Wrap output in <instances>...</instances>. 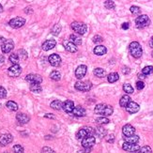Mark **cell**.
Segmentation results:
<instances>
[{"label":"cell","mask_w":153,"mask_h":153,"mask_svg":"<svg viewBox=\"0 0 153 153\" xmlns=\"http://www.w3.org/2000/svg\"><path fill=\"white\" fill-rule=\"evenodd\" d=\"M129 51L134 58H140L143 54V49H142L140 43L137 41H133L130 43Z\"/></svg>","instance_id":"1"},{"label":"cell","mask_w":153,"mask_h":153,"mask_svg":"<svg viewBox=\"0 0 153 153\" xmlns=\"http://www.w3.org/2000/svg\"><path fill=\"white\" fill-rule=\"evenodd\" d=\"M72 29L79 35H85L87 31V26L86 24L82 23V22H73L70 25Z\"/></svg>","instance_id":"2"},{"label":"cell","mask_w":153,"mask_h":153,"mask_svg":"<svg viewBox=\"0 0 153 153\" xmlns=\"http://www.w3.org/2000/svg\"><path fill=\"white\" fill-rule=\"evenodd\" d=\"M95 133L94 129L91 127H84L80 129L77 133H76V137L77 139H84L86 137H88V136H93Z\"/></svg>","instance_id":"3"},{"label":"cell","mask_w":153,"mask_h":153,"mask_svg":"<svg viewBox=\"0 0 153 153\" xmlns=\"http://www.w3.org/2000/svg\"><path fill=\"white\" fill-rule=\"evenodd\" d=\"M135 25L138 28H143V27H146L150 25V19L146 14L140 15L135 19Z\"/></svg>","instance_id":"4"},{"label":"cell","mask_w":153,"mask_h":153,"mask_svg":"<svg viewBox=\"0 0 153 153\" xmlns=\"http://www.w3.org/2000/svg\"><path fill=\"white\" fill-rule=\"evenodd\" d=\"M91 86H92V84L90 83L89 81H87V82H83V81H77L75 83L74 85V87H75V89L76 90H78V91H89L90 88H91Z\"/></svg>","instance_id":"5"},{"label":"cell","mask_w":153,"mask_h":153,"mask_svg":"<svg viewBox=\"0 0 153 153\" xmlns=\"http://www.w3.org/2000/svg\"><path fill=\"white\" fill-rule=\"evenodd\" d=\"M96 143V139L94 136H88L84 139H82V146L84 149H86V151H90L92 146Z\"/></svg>","instance_id":"6"},{"label":"cell","mask_w":153,"mask_h":153,"mask_svg":"<svg viewBox=\"0 0 153 153\" xmlns=\"http://www.w3.org/2000/svg\"><path fill=\"white\" fill-rule=\"evenodd\" d=\"M25 24V19L22 17H15L9 22V26H12V28H20V27L24 26Z\"/></svg>","instance_id":"7"},{"label":"cell","mask_w":153,"mask_h":153,"mask_svg":"<svg viewBox=\"0 0 153 153\" xmlns=\"http://www.w3.org/2000/svg\"><path fill=\"white\" fill-rule=\"evenodd\" d=\"M22 73V68L20 65H12V67H9L8 70V74L10 77H18Z\"/></svg>","instance_id":"8"},{"label":"cell","mask_w":153,"mask_h":153,"mask_svg":"<svg viewBox=\"0 0 153 153\" xmlns=\"http://www.w3.org/2000/svg\"><path fill=\"white\" fill-rule=\"evenodd\" d=\"M13 141V136L10 133H4L0 135V146H6Z\"/></svg>","instance_id":"9"},{"label":"cell","mask_w":153,"mask_h":153,"mask_svg":"<svg viewBox=\"0 0 153 153\" xmlns=\"http://www.w3.org/2000/svg\"><path fill=\"white\" fill-rule=\"evenodd\" d=\"M14 48V43L12 40H6L2 46H1V50L4 54H9V52H12Z\"/></svg>","instance_id":"10"},{"label":"cell","mask_w":153,"mask_h":153,"mask_svg":"<svg viewBox=\"0 0 153 153\" xmlns=\"http://www.w3.org/2000/svg\"><path fill=\"white\" fill-rule=\"evenodd\" d=\"M122 133L124 134L125 137H128V136L134 135L135 133V128L131 124H126L122 127Z\"/></svg>","instance_id":"11"},{"label":"cell","mask_w":153,"mask_h":153,"mask_svg":"<svg viewBox=\"0 0 153 153\" xmlns=\"http://www.w3.org/2000/svg\"><path fill=\"white\" fill-rule=\"evenodd\" d=\"M87 72V67L86 65H80L77 67V69L75 70V76L77 79H82L85 77V75L86 74Z\"/></svg>","instance_id":"12"},{"label":"cell","mask_w":153,"mask_h":153,"mask_svg":"<svg viewBox=\"0 0 153 153\" xmlns=\"http://www.w3.org/2000/svg\"><path fill=\"white\" fill-rule=\"evenodd\" d=\"M48 60H49V63L54 67H58L60 63H61V57H60L57 54H52L51 56H49Z\"/></svg>","instance_id":"13"},{"label":"cell","mask_w":153,"mask_h":153,"mask_svg":"<svg viewBox=\"0 0 153 153\" xmlns=\"http://www.w3.org/2000/svg\"><path fill=\"white\" fill-rule=\"evenodd\" d=\"M74 107H75L74 102L73 101H70V100H67V101H65L64 102H62V109L68 114H72Z\"/></svg>","instance_id":"14"},{"label":"cell","mask_w":153,"mask_h":153,"mask_svg":"<svg viewBox=\"0 0 153 153\" xmlns=\"http://www.w3.org/2000/svg\"><path fill=\"white\" fill-rule=\"evenodd\" d=\"M25 80L27 82H30V83H38L41 84L42 82V77L40 74H35V73H30L28 75H26Z\"/></svg>","instance_id":"15"},{"label":"cell","mask_w":153,"mask_h":153,"mask_svg":"<svg viewBox=\"0 0 153 153\" xmlns=\"http://www.w3.org/2000/svg\"><path fill=\"white\" fill-rule=\"evenodd\" d=\"M86 109H85L83 106H80V105L74 107L73 111L72 112V115H73V116H74V117H83L86 116Z\"/></svg>","instance_id":"16"},{"label":"cell","mask_w":153,"mask_h":153,"mask_svg":"<svg viewBox=\"0 0 153 153\" xmlns=\"http://www.w3.org/2000/svg\"><path fill=\"white\" fill-rule=\"evenodd\" d=\"M140 106L138 103H136L135 102H131L129 104L126 106V110L130 114H135L139 111Z\"/></svg>","instance_id":"17"},{"label":"cell","mask_w":153,"mask_h":153,"mask_svg":"<svg viewBox=\"0 0 153 153\" xmlns=\"http://www.w3.org/2000/svg\"><path fill=\"white\" fill-rule=\"evenodd\" d=\"M56 45H57V41L54 40H47L42 43L41 48L42 50L44 51H49V50H52L53 48H54Z\"/></svg>","instance_id":"18"},{"label":"cell","mask_w":153,"mask_h":153,"mask_svg":"<svg viewBox=\"0 0 153 153\" xmlns=\"http://www.w3.org/2000/svg\"><path fill=\"white\" fill-rule=\"evenodd\" d=\"M122 149L125 151H128V152H135L137 151L138 149H140V146L138 145H133V144H129V143H125L122 145Z\"/></svg>","instance_id":"19"},{"label":"cell","mask_w":153,"mask_h":153,"mask_svg":"<svg viewBox=\"0 0 153 153\" xmlns=\"http://www.w3.org/2000/svg\"><path fill=\"white\" fill-rule=\"evenodd\" d=\"M16 119H17V121H18L21 125H24V124H26V123L29 122L30 117H29V116H27L26 114H24V113H18L17 116H16Z\"/></svg>","instance_id":"20"},{"label":"cell","mask_w":153,"mask_h":153,"mask_svg":"<svg viewBox=\"0 0 153 153\" xmlns=\"http://www.w3.org/2000/svg\"><path fill=\"white\" fill-rule=\"evenodd\" d=\"M64 46H65V49L70 52V53H76L77 52V46H76L75 44H73V43L72 41H66L64 43Z\"/></svg>","instance_id":"21"},{"label":"cell","mask_w":153,"mask_h":153,"mask_svg":"<svg viewBox=\"0 0 153 153\" xmlns=\"http://www.w3.org/2000/svg\"><path fill=\"white\" fill-rule=\"evenodd\" d=\"M94 54L97 56H103L107 53V48L103 45H98L94 48Z\"/></svg>","instance_id":"22"},{"label":"cell","mask_w":153,"mask_h":153,"mask_svg":"<svg viewBox=\"0 0 153 153\" xmlns=\"http://www.w3.org/2000/svg\"><path fill=\"white\" fill-rule=\"evenodd\" d=\"M125 142L129 144H133V145H137L138 142L140 140L139 136L138 135H132V136H128V137H125Z\"/></svg>","instance_id":"23"},{"label":"cell","mask_w":153,"mask_h":153,"mask_svg":"<svg viewBox=\"0 0 153 153\" xmlns=\"http://www.w3.org/2000/svg\"><path fill=\"white\" fill-rule=\"evenodd\" d=\"M131 102H132V101H131L130 96L129 95H124V96H122L121 98H120V100H119V105L121 106V107L126 108V106L129 104Z\"/></svg>","instance_id":"24"},{"label":"cell","mask_w":153,"mask_h":153,"mask_svg":"<svg viewBox=\"0 0 153 153\" xmlns=\"http://www.w3.org/2000/svg\"><path fill=\"white\" fill-rule=\"evenodd\" d=\"M94 132H95V133L97 134L98 137H100V138L105 137V135H106V133H107L106 130H105L104 128H102V126H99V127H97L96 129H94Z\"/></svg>","instance_id":"25"},{"label":"cell","mask_w":153,"mask_h":153,"mask_svg":"<svg viewBox=\"0 0 153 153\" xmlns=\"http://www.w3.org/2000/svg\"><path fill=\"white\" fill-rule=\"evenodd\" d=\"M70 41H72L73 44H75L76 46L77 45H81L82 44V39L80 38L79 35H76V34H72L70 36Z\"/></svg>","instance_id":"26"},{"label":"cell","mask_w":153,"mask_h":153,"mask_svg":"<svg viewBox=\"0 0 153 153\" xmlns=\"http://www.w3.org/2000/svg\"><path fill=\"white\" fill-rule=\"evenodd\" d=\"M29 88H30V90L32 92H34V93H41V92L42 91L41 84H38V83H32V84H30Z\"/></svg>","instance_id":"27"},{"label":"cell","mask_w":153,"mask_h":153,"mask_svg":"<svg viewBox=\"0 0 153 153\" xmlns=\"http://www.w3.org/2000/svg\"><path fill=\"white\" fill-rule=\"evenodd\" d=\"M119 79V75L117 73H111L110 74H108L107 76V80L109 83H116L117 81H118Z\"/></svg>","instance_id":"28"},{"label":"cell","mask_w":153,"mask_h":153,"mask_svg":"<svg viewBox=\"0 0 153 153\" xmlns=\"http://www.w3.org/2000/svg\"><path fill=\"white\" fill-rule=\"evenodd\" d=\"M94 75L99 78H103L106 76V72L105 70H103L102 68H96L94 70Z\"/></svg>","instance_id":"29"},{"label":"cell","mask_w":153,"mask_h":153,"mask_svg":"<svg viewBox=\"0 0 153 153\" xmlns=\"http://www.w3.org/2000/svg\"><path fill=\"white\" fill-rule=\"evenodd\" d=\"M6 106H7L8 109H9L10 111L16 112V111L18 110V104L15 102H13V101H9L6 103Z\"/></svg>","instance_id":"30"},{"label":"cell","mask_w":153,"mask_h":153,"mask_svg":"<svg viewBox=\"0 0 153 153\" xmlns=\"http://www.w3.org/2000/svg\"><path fill=\"white\" fill-rule=\"evenodd\" d=\"M50 106L54 110H60V109H62V102L59 100H54L51 102Z\"/></svg>","instance_id":"31"},{"label":"cell","mask_w":153,"mask_h":153,"mask_svg":"<svg viewBox=\"0 0 153 153\" xmlns=\"http://www.w3.org/2000/svg\"><path fill=\"white\" fill-rule=\"evenodd\" d=\"M113 112H114V108H113V106H111V105H107L106 104V106H105V108H104V110H103V112H102V116H103V117H109V116H111V115L113 114Z\"/></svg>","instance_id":"32"},{"label":"cell","mask_w":153,"mask_h":153,"mask_svg":"<svg viewBox=\"0 0 153 153\" xmlns=\"http://www.w3.org/2000/svg\"><path fill=\"white\" fill-rule=\"evenodd\" d=\"M106 104H104V103H100V104H97L95 106V109H94V112L95 114H98V115H102L103 110H104Z\"/></svg>","instance_id":"33"},{"label":"cell","mask_w":153,"mask_h":153,"mask_svg":"<svg viewBox=\"0 0 153 153\" xmlns=\"http://www.w3.org/2000/svg\"><path fill=\"white\" fill-rule=\"evenodd\" d=\"M9 61L12 62L13 65H17L18 62H19V60H20V57L18 56V54H12L9 56Z\"/></svg>","instance_id":"34"},{"label":"cell","mask_w":153,"mask_h":153,"mask_svg":"<svg viewBox=\"0 0 153 153\" xmlns=\"http://www.w3.org/2000/svg\"><path fill=\"white\" fill-rule=\"evenodd\" d=\"M50 78L54 81H59L60 78H61V74L57 70H53L50 73Z\"/></svg>","instance_id":"35"},{"label":"cell","mask_w":153,"mask_h":153,"mask_svg":"<svg viewBox=\"0 0 153 153\" xmlns=\"http://www.w3.org/2000/svg\"><path fill=\"white\" fill-rule=\"evenodd\" d=\"M133 153H152V149L149 146H145L140 147V149Z\"/></svg>","instance_id":"36"},{"label":"cell","mask_w":153,"mask_h":153,"mask_svg":"<svg viewBox=\"0 0 153 153\" xmlns=\"http://www.w3.org/2000/svg\"><path fill=\"white\" fill-rule=\"evenodd\" d=\"M110 122L109 118L105 117H99L96 119V123L99 124V125H103V124H108Z\"/></svg>","instance_id":"37"},{"label":"cell","mask_w":153,"mask_h":153,"mask_svg":"<svg viewBox=\"0 0 153 153\" xmlns=\"http://www.w3.org/2000/svg\"><path fill=\"white\" fill-rule=\"evenodd\" d=\"M123 90L125 91V93L127 94H133V87L132 86V85L130 84H124L123 85Z\"/></svg>","instance_id":"38"},{"label":"cell","mask_w":153,"mask_h":153,"mask_svg":"<svg viewBox=\"0 0 153 153\" xmlns=\"http://www.w3.org/2000/svg\"><path fill=\"white\" fill-rule=\"evenodd\" d=\"M142 73H143L144 75L147 76V75H149L153 73V66H146L145 67L143 70H142Z\"/></svg>","instance_id":"39"},{"label":"cell","mask_w":153,"mask_h":153,"mask_svg":"<svg viewBox=\"0 0 153 153\" xmlns=\"http://www.w3.org/2000/svg\"><path fill=\"white\" fill-rule=\"evenodd\" d=\"M60 31H61V26H60L59 25H56L54 27H53V29H52V33L54 35V36H57L59 33H60Z\"/></svg>","instance_id":"40"},{"label":"cell","mask_w":153,"mask_h":153,"mask_svg":"<svg viewBox=\"0 0 153 153\" xmlns=\"http://www.w3.org/2000/svg\"><path fill=\"white\" fill-rule=\"evenodd\" d=\"M104 6L108 9H115V6H116V5H115V2L114 1H110V0H107V1L104 2Z\"/></svg>","instance_id":"41"},{"label":"cell","mask_w":153,"mask_h":153,"mask_svg":"<svg viewBox=\"0 0 153 153\" xmlns=\"http://www.w3.org/2000/svg\"><path fill=\"white\" fill-rule=\"evenodd\" d=\"M13 152L14 153H24V147L21 145H15L13 146Z\"/></svg>","instance_id":"42"},{"label":"cell","mask_w":153,"mask_h":153,"mask_svg":"<svg viewBox=\"0 0 153 153\" xmlns=\"http://www.w3.org/2000/svg\"><path fill=\"white\" fill-rule=\"evenodd\" d=\"M130 10L133 14H139L141 12V9L137 6H132L130 8Z\"/></svg>","instance_id":"43"},{"label":"cell","mask_w":153,"mask_h":153,"mask_svg":"<svg viewBox=\"0 0 153 153\" xmlns=\"http://www.w3.org/2000/svg\"><path fill=\"white\" fill-rule=\"evenodd\" d=\"M7 97V90L5 87L0 86V99H5Z\"/></svg>","instance_id":"44"},{"label":"cell","mask_w":153,"mask_h":153,"mask_svg":"<svg viewBox=\"0 0 153 153\" xmlns=\"http://www.w3.org/2000/svg\"><path fill=\"white\" fill-rule=\"evenodd\" d=\"M92 41H93L94 43H101V42L103 41V39H102V37H101L100 35H96V36L93 37Z\"/></svg>","instance_id":"45"},{"label":"cell","mask_w":153,"mask_h":153,"mask_svg":"<svg viewBox=\"0 0 153 153\" xmlns=\"http://www.w3.org/2000/svg\"><path fill=\"white\" fill-rule=\"evenodd\" d=\"M145 87V83L143 81H138L136 82V88L138 90H142Z\"/></svg>","instance_id":"46"},{"label":"cell","mask_w":153,"mask_h":153,"mask_svg":"<svg viewBox=\"0 0 153 153\" xmlns=\"http://www.w3.org/2000/svg\"><path fill=\"white\" fill-rule=\"evenodd\" d=\"M19 57H21L23 59H26V57H27V53L25 51V50H23V49H21V50H19Z\"/></svg>","instance_id":"47"},{"label":"cell","mask_w":153,"mask_h":153,"mask_svg":"<svg viewBox=\"0 0 153 153\" xmlns=\"http://www.w3.org/2000/svg\"><path fill=\"white\" fill-rule=\"evenodd\" d=\"M41 153H56L52 149H50L49 146H44L41 150Z\"/></svg>","instance_id":"48"},{"label":"cell","mask_w":153,"mask_h":153,"mask_svg":"<svg viewBox=\"0 0 153 153\" xmlns=\"http://www.w3.org/2000/svg\"><path fill=\"white\" fill-rule=\"evenodd\" d=\"M106 141L108 142V143H114V142H115V135L110 134L108 136V138L106 139Z\"/></svg>","instance_id":"49"},{"label":"cell","mask_w":153,"mask_h":153,"mask_svg":"<svg viewBox=\"0 0 153 153\" xmlns=\"http://www.w3.org/2000/svg\"><path fill=\"white\" fill-rule=\"evenodd\" d=\"M44 117L45 118H51V119H56V116L54 114H45L44 115Z\"/></svg>","instance_id":"50"},{"label":"cell","mask_w":153,"mask_h":153,"mask_svg":"<svg viewBox=\"0 0 153 153\" xmlns=\"http://www.w3.org/2000/svg\"><path fill=\"white\" fill-rule=\"evenodd\" d=\"M129 27H130V24L128 23V22H126V23H123V24L121 25V28L124 29V30L129 29Z\"/></svg>","instance_id":"51"},{"label":"cell","mask_w":153,"mask_h":153,"mask_svg":"<svg viewBox=\"0 0 153 153\" xmlns=\"http://www.w3.org/2000/svg\"><path fill=\"white\" fill-rule=\"evenodd\" d=\"M130 72H131L130 68H128V67H123V68H122V73H123L124 74H129Z\"/></svg>","instance_id":"52"},{"label":"cell","mask_w":153,"mask_h":153,"mask_svg":"<svg viewBox=\"0 0 153 153\" xmlns=\"http://www.w3.org/2000/svg\"><path fill=\"white\" fill-rule=\"evenodd\" d=\"M5 41H6V39L3 38V37H0V46H2V44Z\"/></svg>","instance_id":"53"},{"label":"cell","mask_w":153,"mask_h":153,"mask_svg":"<svg viewBox=\"0 0 153 153\" xmlns=\"http://www.w3.org/2000/svg\"><path fill=\"white\" fill-rule=\"evenodd\" d=\"M138 78H139V79H141L140 81H142V79H145V78H146V75H144L143 73H139V74H138Z\"/></svg>","instance_id":"54"},{"label":"cell","mask_w":153,"mask_h":153,"mask_svg":"<svg viewBox=\"0 0 153 153\" xmlns=\"http://www.w3.org/2000/svg\"><path fill=\"white\" fill-rule=\"evenodd\" d=\"M5 61V57L2 56V54H0V63H3Z\"/></svg>","instance_id":"55"},{"label":"cell","mask_w":153,"mask_h":153,"mask_svg":"<svg viewBox=\"0 0 153 153\" xmlns=\"http://www.w3.org/2000/svg\"><path fill=\"white\" fill-rule=\"evenodd\" d=\"M149 46L151 47V48H153V37L150 39V41H149Z\"/></svg>","instance_id":"56"},{"label":"cell","mask_w":153,"mask_h":153,"mask_svg":"<svg viewBox=\"0 0 153 153\" xmlns=\"http://www.w3.org/2000/svg\"><path fill=\"white\" fill-rule=\"evenodd\" d=\"M3 12V7H2V5L0 4V13H1Z\"/></svg>","instance_id":"57"},{"label":"cell","mask_w":153,"mask_h":153,"mask_svg":"<svg viewBox=\"0 0 153 153\" xmlns=\"http://www.w3.org/2000/svg\"><path fill=\"white\" fill-rule=\"evenodd\" d=\"M152 57H153V53H152Z\"/></svg>","instance_id":"58"},{"label":"cell","mask_w":153,"mask_h":153,"mask_svg":"<svg viewBox=\"0 0 153 153\" xmlns=\"http://www.w3.org/2000/svg\"><path fill=\"white\" fill-rule=\"evenodd\" d=\"M5 153H8V152H5Z\"/></svg>","instance_id":"59"}]
</instances>
